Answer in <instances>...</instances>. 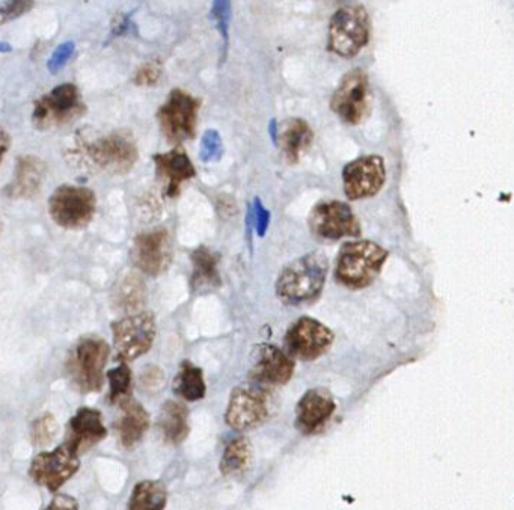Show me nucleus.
<instances>
[{
    "mask_svg": "<svg viewBox=\"0 0 514 510\" xmlns=\"http://www.w3.org/2000/svg\"><path fill=\"white\" fill-rule=\"evenodd\" d=\"M328 269V259L322 252L302 255L282 269L276 280V295L287 305L310 304L322 293Z\"/></svg>",
    "mask_w": 514,
    "mask_h": 510,
    "instance_id": "obj_1",
    "label": "nucleus"
},
{
    "mask_svg": "<svg viewBox=\"0 0 514 510\" xmlns=\"http://www.w3.org/2000/svg\"><path fill=\"white\" fill-rule=\"evenodd\" d=\"M388 252L367 240L347 242L338 254L335 278L349 289H364L382 271Z\"/></svg>",
    "mask_w": 514,
    "mask_h": 510,
    "instance_id": "obj_2",
    "label": "nucleus"
},
{
    "mask_svg": "<svg viewBox=\"0 0 514 510\" xmlns=\"http://www.w3.org/2000/svg\"><path fill=\"white\" fill-rule=\"evenodd\" d=\"M370 14L362 5L340 8L331 17L328 28V49L344 59L358 56L370 43Z\"/></svg>",
    "mask_w": 514,
    "mask_h": 510,
    "instance_id": "obj_3",
    "label": "nucleus"
},
{
    "mask_svg": "<svg viewBox=\"0 0 514 510\" xmlns=\"http://www.w3.org/2000/svg\"><path fill=\"white\" fill-rule=\"evenodd\" d=\"M111 346L101 337H83L68 355L67 369L82 393H98L105 384Z\"/></svg>",
    "mask_w": 514,
    "mask_h": 510,
    "instance_id": "obj_4",
    "label": "nucleus"
},
{
    "mask_svg": "<svg viewBox=\"0 0 514 510\" xmlns=\"http://www.w3.org/2000/svg\"><path fill=\"white\" fill-rule=\"evenodd\" d=\"M77 153L86 163L109 174H126L138 162V147L127 132H112L79 145Z\"/></svg>",
    "mask_w": 514,
    "mask_h": 510,
    "instance_id": "obj_5",
    "label": "nucleus"
},
{
    "mask_svg": "<svg viewBox=\"0 0 514 510\" xmlns=\"http://www.w3.org/2000/svg\"><path fill=\"white\" fill-rule=\"evenodd\" d=\"M86 112L79 88L62 83L35 102L32 123L38 130H52L79 120Z\"/></svg>",
    "mask_w": 514,
    "mask_h": 510,
    "instance_id": "obj_6",
    "label": "nucleus"
},
{
    "mask_svg": "<svg viewBox=\"0 0 514 510\" xmlns=\"http://www.w3.org/2000/svg\"><path fill=\"white\" fill-rule=\"evenodd\" d=\"M97 198L85 186L62 185L49 200L50 218L65 230L85 228L94 218Z\"/></svg>",
    "mask_w": 514,
    "mask_h": 510,
    "instance_id": "obj_7",
    "label": "nucleus"
},
{
    "mask_svg": "<svg viewBox=\"0 0 514 510\" xmlns=\"http://www.w3.org/2000/svg\"><path fill=\"white\" fill-rule=\"evenodd\" d=\"M272 400L269 391L257 382L234 388L228 402L225 421L234 431H251L269 418Z\"/></svg>",
    "mask_w": 514,
    "mask_h": 510,
    "instance_id": "obj_8",
    "label": "nucleus"
},
{
    "mask_svg": "<svg viewBox=\"0 0 514 510\" xmlns=\"http://www.w3.org/2000/svg\"><path fill=\"white\" fill-rule=\"evenodd\" d=\"M199 100L183 90H174L157 112L160 130L166 141L183 144L195 136L198 121Z\"/></svg>",
    "mask_w": 514,
    "mask_h": 510,
    "instance_id": "obj_9",
    "label": "nucleus"
},
{
    "mask_svg": "<svg viewBox=\"0 0 514 510\" xmlns=\"http://www.w3.org/2000/svg\"><path fill=\"white\" fill-rule=\"evenodd\" d=\"M370 108V77L361 68H355L341 79L332 96L331 109L343 123L358 126L367 120Z\"/></svg>",
    "mask_w": 514,
    "mask_h": 510,
    "instance_id": "obj_10",
    "label": "nucleus"
},
{
    "mask_svg": "<svg viewBox=\"0 0 514 510\" xmlns=\"http://www.w3.org/2000/svg\"><path fill=\"white\" fill-rule=\"evenodd\" d=\"M115 351L124 361L136 360L150 351L156 340V317L150 311H139L112 323Z\"/></svg>",
    "mask_w": 514,
    "mask_h": 510,
    "instance_id": "obj_11",
    "label": "nucleus"
},
{
    "mask_svg": "<svg viewBox=\"0 0 514 510\" xmlns=\"http://www.w3.org/2000/svg\"><path fill=\"white\" fill-rule=\"evenodd\" d=\"M334 343V332L313 317H300L285 334V352L294 360L314 361Z\"/></svg>",
    "mask_w": 514,
    "mask_h": 510,
    "instance_id": "obj_12",
    "label": "nucleus"
},
{
    "mask_svg": "<svg viewBox=\"0 0 514 510\" xmlns=\"http://www.w3.org/2000/svg\"><path fill=\"white\" fill-rule=\"evenodd\" d=\"M79 467V455L62 444L52 452L35 456L29 474L37 485L43 486L47 491L58 492L79 471Z\"/></svg>",
    "mask_w": 514,
    "mask_h": 510,
    "instance_id": "obj_13",
    "label": "nucleus"
},
{
    "mask_svg": "<svg viewBox=\"0 0 514 510\" xmlns=\"http://www.w3.org/2000/svg\"><path fill=\"white\" fill-rule=\"evenodd\" d=\"M132 262L145 275H162L172 262V240L168 230L154 228L138 234L133 240Z\"/></svg>",
    "mask_w": 514,
    "mask_h": 510,
    "instance_id": "obj_14",
    "label": "nucleus"
},
{
    "mask_svg": "<svg viewBox=\"0 0 514 510\" xmlns=\"http://www.w3.org/2000/svg\"><path fill=\"white\" fill-rule=\"evenodd\" d=\"M310 228L313 234L328 240L355 237L361 233L355 213L341 201L317 204L310 215Z\"/></svg>",
    "mask_w": 514,
    "mask_h": 510,
    "instance_id": "obj_15",
    "label": "nucleus"
},
{
    "mask_svg": "<svg viewBox=\"0 0 514 510\" xmlns=\"http://www.w3.org/2000/svg\"><path fill=\"white\" fill-rule=\"evenodd\" d=\"M385 180V162L379 156L359 157L347 163L343 171L344 192L353 201L374 197Z\"/></svg>",
    "mask_w": 514,
    "mask_h": 510,
    "instance_id": "obj_16",
    "label": "nucleus"
},
{
    "mask_svg": "<svg viewBox=\"0 0 514 510\" xmlns=\"http://www.w3.org/2000/svg\"><path fill=\"white\" fill-rule=\"evenodd\" d=\"M251 378L260 385H285L294 373V358L276 346L263 343L252 351Z\"/></svg>",
    "mask_w": 514,
    "mask_h": 510,
    "instance_id": "obj_17",
    "label": "nucleus"
},
{
    "mask_svg": "<svg viewBox=\"0 0 514 510\" xmlns=\"http://www.w3.org/2000/svg\"><path fill=\"white\" fill-rule=\"evenodd\" d=\"M335 408L334 397L326 388H311L297 403L296 428L305 435L317 434L331 420Z\"/></svg>",
    "mask_w": 514,
    "mask_h": 510,
    "instance_id": "obj_18",
    "label": "nucleus"
},
{
    "mask_svg": "<svg viewBox=\"0 0 514 510\" xmlns=\"http://www.w3.org/2000/svg\"><path fill=\"white\" fill-rule=\"evenodd\" d=\"M106 435L108 431L103 423L101 412L92 408H80L68 423L64 444L80 456L95 444L105 440Z\"/></svg>",
    "mask_w": 514,
    "mask_h": 510,
    "instance_id": "obj_19",
    "label": "nucleus"
},
{
    "mask_svg": "<svg viewBox=\"0 0 514 510\" xmlns=\"http://www.w3.org/2000/svg\"><path fill=\"white\" fill-rule=\"evenodd\" d=\"M156 173L165 182L166 197H177L181 185L195 177V166L183 148H174L168 153L153 157Z\"/></svg>",
    "mask_w": 514,
    "mask_h": 510,
    "instance_id": "obj_20",
    "label": "nucleus"
},
{
    "mask_svg": "<svg viewBox=\"0 0 514 510\" xmlns=\"http://www.w3.org/2000/svg\"><path fill=\"white\" fill-rule=\"evenodd\" d=\"M47 166L40 157L22 156L17 160L16 174L13 182L8 185L7 195L10 198H32L43 188Z\"/></svg>",
    "mask_w": 514,
    "mask_h": 510,
    "instance_id": "obj_21",
    "label": "nucleus"
},
{
    "mask_svg": "<svg viewBox=\"0 0 514 510\" xmlns=\"http://www.w3.org/2000/svg\"><path fill=\"white\" fill-rule=\"evenodd\" d=\"M276 141L288 163H297L306 151L310 150L314 141L313 129L302 118L285 120L276 129Z\"/></svg>",
    "mask_w": 514,
    "mask_h": 510,
    "instance_id": "obj_22",
    "label": "nucleus"
},
{
    "mask_svg": "<svg viewBox=\"0 0 514 510\" xmlns=\"http://www.w3.org/2000/svg\"><path fill=\"white\" fill-rule=\"evenodd\" d=\"M120 408L123 414L117 423L118 438H120L121 446L133 449L147 434L148 428H150V415H148L147 409L132 397L123 400Z\"/></svg>",
    "mask_w": 514,
    "mask_h": 510,
    "instance_id": "obj_23",
    "label": "nucleus"
},
{
    "mask_svg": "<svg viewBox=\"0 0 514 510\" xmlns=\"http://www.w3.org/2000/svg\"><path fill=\"white\" fill-rule=\"evenodd\" d=\"M157 426L166 443H183L190 431L189 409L177 400H168L160 409Z\"/></svg>",
    "mask_w": 514,
    "mask_h": 510,
    "instance_id": "obj_24",
    "label": "nucleus"
},
{
    "mask_svg": "<svg viewBox=\"0 0 514 510\" xmlns=\"http://www.w3.org/2000/svg\"><path fill=\"white\" fill-rule=\"evenodd\" d=\"M192 260V289L195 292L218 289L221 286V274H219V257L212 249L199 246L190 255Z\"/></svg>",
    "mask_w": 514,
    "mask_h": 510,
    "instance_id": "obj_25",
    "label": "nucleus"
},
{
    "mask_svg": "<svg viewBox=\"0 0 514 510\" xmlns=\"http://www.w3.org/2000/svg\"><path fill=\"white\" fill-rule=\"evenodd\" d=\"M252 461H254V449L251 441L240 437L225 447L219 468L225 477L242 476L251 468Z\"/></svg>",
    "mask_w": 514,
    "mask_h": 510,
    "instance_id": "obj_26",
    "label": "nucleus"
},
{
    "mask_svg": "<svg viewBox=\"0 0 514 510\" xmlns=\"http://www.w3.org/2000/svg\"><path fill=\"white\" fill-rule=\"evenodd\" d=\"M168 501V491L162 482L142 480L133 488L126 510H163Z\"/></svg>",
    "mask_w": 514,
    "mask_h": 510,
    "instance_id": "obj_27",
    "label": "nucleus"
},
{
    "mask_svg": "<svg viewBox=\"0 0 514 510\" xmlns=\"http://www.w3.org/2000/svg\"><path fill=\"white\" fill-rule=\"evenodd\" d=\"M174 391L178 397L187 402H198L204 399L207 387H205L202 370L190 361H183L174 379Z\"/></svg>",
    "mask_w": 514,
    "mask_h": 510,
    "instance_id": "obj_28",
    "label": "nucleus"
},
{
    "mask_svg": "<svg viewBox=\"0 0 514 510\" xmlns=\"http://www.w3.org/2000/svg\"><path fill=\"white\" fill-rule=\"evenodd\" d=\"M145 301V286L138 275H127L115 292V304L126 311H136Z\"/></svg>",
    "mask_w": 514,
    "mask_h": 510,
    "instance_id": "obj_29",
    "label": "nucleus"
},
{
    "mask_svg": "<svg viewBox=\"0 0 514 510\" xmlns=\"http://www.w3.org/2000/svg\"><path fill=\"white\" fill-rule=\"evenodd\" d=\"M108 379L109 388H111L109 400L112 403L120 405L123 400L129 399L130 393H132L133 376L132 370L126 363H121L115 369L109 370Z\"/></svg>",
    "mask_w": 514,
    "mask_h": 510,
    "instance_id": "obj_30",
    "label": "nucleus"
},
{
    "mask_svg": "<svg viewBox=\"0 0 514 510\" xmlns=\"http://www.w3.org/2000/svg\"><path fill=\"white\" fill-rule=\"evenodd\" d=\"M58 435V421L52 414H43L31 426V440L34 446H47Z\"/></svg>",
    "mask_w": 514,
    "mask_h": 510,
    "instance_id": "obj_31",
    "label": "nucleus"
},
{
    "mask_svg": "<svg viewBox=\"0 0 514 510\" xmlns=\"http://www.w3.org/2000/svg\"><path fill=\"white\" fill-rule=\"evenodd\" d=\"M212 17L216 29L224 40V56L227 55L230 43L231 0H213Z\"/></svg>",
    "mask_w": 514,
    "mask_h": 510,
    "instance_id": "obj_32",
    "label": "nucleus"
},
{
    "mask_svg": "<svg viewBox=\"0 0 514 510\" xmlns=\"http://www.w3.org/2000/svg\"><path fill=\"white\" fill-rule=\"evenodd\" d=\"M35 0H5L0 7V20L2 25L19 19L23 14L29 13L34 8Z\"/></svg>",
    "mask_w": 514,
    "mask_h": 510,
    "instance_id": "obj_33",
    "label": "nucleus"
},
{
    "mask_svg": "<svg viewBox=\"0 0 514 510\" xmlns=\"http://www.w3.org/2000/svg\"><path fill=\"white\" fill-rule=\"evenodd\" d=\"M74 52H76V44L73 41H65L61 46L56 47L55 52L47 61V68H49L50 73L56 74L61 71L65 64L73 58Z\"/></svg>",
    "mask_w": 514,
    "mask_h": 510,
    "instance_id": "obj_34",
    "label": "nucleus"
},
{
    "mask_svg": "<svg viewBox=\"0 0 514 510\" xmlns=\"http://www.w3.org/2000/svg\"><path fill=\"white\" fill-rule=\"evenodd\" d=\"M222 139L216 130H209L202 138L201 157L202 160H215L221 157Z\"/></svg>",
    "mask_w": 514,
    "mask_h": 510,
    "instance_id": "obj_35",
    "label": "nucleus"
},
{
    "mask_svg": "<svg viewBox=\"0 0 514 510\" xmlns=\"http://www.w3.org/2000/svg\"><path fill=\"white\" fill-rule=\"evenodd\" d=\"M160 76H162V65L159 62H148L136 71L133 80L136 85H141V87H151L159 82Z\"/></svg>",
    "mask_w": 514,
    "mask_h": 510,
    "instance_id": "obj_36",
    "label": "nucleus"
},
{
    "mask_svg": "<svg viewBox=\"0 0 514 510\" xmlns=\"http://www.w3.org/2000/svg\"><path fill=\"white\" fill-rule=\"evenodd\" d=\"M142 384L147 387L148 390H159L163 384V373L159 367H148L142 375Z\"/></svg>",
    "mask_w": 514,
    "mask_h": 510,
    "instance_id": "obj_37",
    "label": "nucleus"
},
{
    "mask_svg": "<svg viewBox=\"0 0 514 510\" xmlns=\"http://www.w3.org/2000/svg\"><path fill=\"white\" fill-rule=\"evenodd\" d=\"M44 510H79L77 500L71 495L59 494L53 498L52 503Z\"/></svg>",
    "mask_w": 514,
    "mask_h": 510,
    "instance_id": "obj_38",
    "label": "nucleus"
},
{
    "mask_svg": "<svg viewBox=\"0 0 514 510\" xmlns=\"http://www.w3.org/2000/svg\"><path fill=\"white\" fill-rule=\"evenodd\" d=\"M254 218L255 225H257V231L260 236H263L266 233L267 225H269V212L264 209L263 204L260 203V200H255L254 203Z\"/></svg>",
    "mask_w": 514,
    "mask_h": 510,
    "instance_id": "obj_39",
    "label": "nucleus"
},
{
    "mask_svg": "<svg viewBox=\"0 0 514 510\" xmlns=\"http://www.w3.org/2000/svg\"><path fill=\"white\" fill-rule=\"evenodd\" d=\"M8 147H10V136L5 130H2V157H5L7 154Z\"/></svg>",
    "mask_w": 514,
    "mask_h": 510,
    "instance_id": "obj_40",
    "label": "nucleus"
},
{
    "mask_svg": "<svg viewBox=\"0 0 514 510\" xmlns=\"http://www.w3.org/2000/svg\"><path fill=\"white\" fill-rule=\"evenodd\" d=\"M0 52H2V53L13 52V47L8 46V43H2V44H0Z\"/></svg>",
    "mask_w": 514,
    "mask_h": 510,
    "instance_id": "obj_41",
    "label": "nucleus"
}]
</instances>
